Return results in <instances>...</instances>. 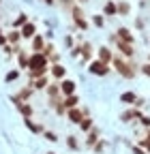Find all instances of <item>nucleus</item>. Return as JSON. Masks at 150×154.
Returning <instances> with one entry per match:
<instances>
[{"label":"nucleus","instance_id":"f257e3e1","mask_svg":"<svg viewBox=\"0 0 150 154\" xmlns=\"http://www.w3.org/2000/svg\"><path fill=\"white\" fill-rule=\"evenodd\" d=\"M49 71V60L41 51H32L28 58V77L36 79V77H45Z\"/></svg>","mask_w":150,"mask_h":154},{"label":"nucleus","instance_id":"f03ea898","mask_svg":"<svg viewBox=\"0 0 150 154\" xmlns=\"http://www.w3.org/2000/svg\"><path fill=\"white\" fill-rule=\"evenodd\" d=\"M114 66H116V71L122 75V77H127V79H133V77L137 75V66L133 64V62H129L127 58H122V56H114Z\"/></svg>","mask_w":150,"mask_h":154},{"label":"nucleus","instance_id":"7ed1b4c3","mask_svg":"<svg viewBox=\"0 0 150 154\" xmlns=\"http://www.w3.org/2000/svg\"><path fill=\"white\" fill-rule=\"evenodd\" d=\"M45 92H47V96H49V105H52V107H54V105H58V103L62 101V94H60V84H58V82L49 84V86L45 88Z\"/></svg>","mask_w":150,"mask_h":154},{"label":"nucleus","instance_id":"20e7f679","mask_svg":"<svg viewBox=\"0 0 150 154\" xmlns=\"http://www.w3.org/2000/svg\"><path fill=\"white\" fill-rule=\"evenodd\" d=\"M111 43H116V47H118V51H120V56L122 58H127V60H131V58L135 56V49H133V45L131 43H122V41H118V38L111 34Z\"/></svg>","mask_w":150,"mask_h":154},{"label":"nucleus","instance_id":"39448f33","mask_svg":"<svg viewBox=\"0 0 150 154\" xmlns=\"http://www.w3.org/2000/svg\"><path fill=\"white\" fill-rule=\"evenodd\" d=\"M88 71H90V75L105 77V75L109 73V64H105V62H101V60H90V64H88Z\"/></svg>","mask_w":150,"mask_h":154},{"label":"nucleus","instance_id":"423d86ee","mask_svg":"<svg viewBox=\"0 0 150 154\" xmlns=\"http://www.w3.org/2000/svg\"><path fill=\"white\" fill-rule=\"evenodd\" d=\"M88 116V109H82V107H73V109H67V118L73 122V124H80L84 118Z\"/></svg>","mask_w":150,"mask_h":154},{"label":"nucleus","instance_id":"0eeeda50","mask_svg":"<svg viewBox=\"0 0 150 154\" xmlns=\"http://www.w3.org/2000/svg\"><path fill=\"white\" fill-rule=\"evenodd\" d=\"M139 118H142V111H139L137 107H131V109H127V111L120 113V120H122V122H135V120H139Z\"/></svg>","mask_w":150,"mask_h":154},{"label":"nucleus","instance_id":"6e6552de","mask_svg":"<svg viewBox=\"0 0 150 154\" xmlns=\"http://www.w3.org/2000/svg\"><path fill=\"white\" fill-rule=\"evenodd\" d=\"M116 38H118V41H122V43H131V45H133V41H135V36H133V32H131L129 28H118V32L114 34Z\"/></svg>","mask_w":150,"mask_h":154},{"label":"nucleus","instance_id":"1a4fd4ad","mask_svg":"<svg viewBox=\"0 0 150 154\" xmlns=\"http://www.w3.org/2000/svg\"><path fill=\"white\" fill-rule=\"evenodd\" d=\"M49 73H52V77L56 82H62L64 79V75H67V69L58 62V64H49Z\"/></svg>","mask_w":150,"mask_h":154},{"label":"nucleus","instance_id":"9d476101","mask_svg":"<svg viewBox=\"0 0 150 154\" xmlns=\"http://www.w3.org/2000/svg\"><path fill=\"white\" fill-rule=\"evenodd\" d=\"M58 84H60V94H62V99H64V96L75 94V82H71V79H62V82H58Z\"/></svg>","mask_w":150,"mask_h":154},{"label":"nucleus","instance_id":"9b49d317","mask_svg":"<svg viewBox=\"0 0 150 154\" xmlns=\"http://www.w3.org/2000/svg\"><path fill=\"white\" fill-rule=\"evenodd\" d=\"M99 139H101V131H99L97 126H92V128L88 131V139H86V146H88V148H92V146H95Z\"/></svg>","mask_w":150,"mask_h":154},{"label":"nucleus","instance_id":"f8f14e48","mask_svg":"<svg viewBox=\"0 0 150 154\" xmlns=\"http://www.w3.org/2000/svg\"><path fill=\"white\" fill-rule=\"evenodd\" d=\"M20 34H22V38H32V36L36 34V26H34L32 22H28V24H24V26H22Z\"/></svg>","mask_w":150,"mask_h":154},{"label":"nucleus","instance_id":"ddd939ff","mask_svg":"<svg viewBox=\"0 0 150 154\" xmlns=\"http://www.w3.org/2000/svg\"><path fill=\"white\" fill-rule=\"evenodd\" d=\"M62 107H64V109H73V107H80V96H77V94L64 96V99H62Z\"/></svg>","mask_w":150,"mask_h":154},{"label":"nucleus","instance_id":"4468645a","mask_svg":"<svg viewBox=\"0 0 150 154\" xmlns=\"http://www.w3.org/2000/svg\"><path fill=\"white\" fill-rule=\"evenodd\" d=\"M99 60L105 62V64H111V60H114V51H111L109 47H101L99 49Z\"/></svg>","mask_w":150,"mask_h":154},{"label":"nucleus","instance_id":"2eb2a0df","mask_svg":"<svg viewBox=\"0 0 150 154\" xmlns=\"http://www.w3.org/2000/svg\"><path fill=\"white\" fill-rule=\"evenodd\" d=\"M47 86H49L47 77H36V79H30V88L32 90H45Z\"/></svg>","mask_w":150,"mask_h":154},{"label":"nucleus","instance_id":"dca6fc26","mask_svg":"<svg viewBox=\"0 0 150 154\" xmlns=\"http://www.w3.org/2000/svg\"><path fill=\"white\" fill-rule=\"evenodd\" d=\"M103 15H105V17H114V15H118V7H116L114 0H107V2H105V7H103Z\"/></svg>","mask_w":150,"mask_h":154},{"label":"nucleus","instance_id":"f3484780","mask_svg":"<svg viewBox=\"0 0 150 154\" xmlns=\"http://www.w3.org/2000/svg\"><path fill=\"white\" fill-rule=\"evenodd\" d=\"M28 58H30L28 51L17 49V64H20V69H28Z\"/></svg>","mask_w":150,"mask_h":154},{"label":"nucleus","instance_id":"a211bd4d","mask_svg":"<svg viewBox=\"0 0 150 154\" xmlns=\"http://www.w3.org/2000/svg\"><path fill=\"white\" fill-rule=\"evenodd\" d=\"M120 101H122L124 105H131V107H133L135 101H137V94H135V92H122V94H120Z\"/></svg>","mask_w":150,"mask_h":154},{"label":"nucleus","instance_id":"6ab92c4d","mask_svg":"<svg viewBox=\"0 0 150 154\" xmlns=\"http://www.w3.org/2000/svg\"><path fill=\"white\" fill-rule=\"evenodd\" d=\"M43 47H45V38L41 34H34L32 36V51H43Z\"/></svg>","mask_w":150,"mask_h":154},{"label":"nucleus","instance_id":"aec40b11","mask_svg":"<svg viewBox=\"0 0 150 154\" xmlns=\"http://www.w3.org/2000/svg\"><path fill=\"white\" fill-rule=\"evenodd\" d=\"M80 56H82V60H84V62H90V58H92V45H90V43H84Z\"/></svg>","mask_w":150,"mask_h":154},{"label":"nucleus","instance_id":"412c9836","mask_svg":"<svg viewBox=\"0 0 150 154\" xmlns=\"http://www.w3.org/2000/svg\"><path fill=\"white\" fill-rule=\"evenodd\" d=\"M20 38H22V34H20V30H15V28H13V30H11V32L7 34V43H11V45H15L17 41H20Z\"/></svg>","mask_w":150,"mask_h":154},{"label":"nucleus","instance_id":"4be33fe9","mask_svg":"<svg viewBox=\"0 0 150 154\" xmlns=\"http://www.w3.org/2000/svg\"><path fill=\"white\" fill-rule=\"evenodd\" d=\"M24 24H28V15H26V13H20V15L15 17V22H13V26H15V30H17V28H22Z\"/></svg>","mask_w":150,"mask_h":154},{"label":"nucleus","instance_id":"5701e85b","mask_svg":"<svg viewBox=\"0 0 150 154\" xmlns=\"http://www.w3.org/2000/svg\"><path fill=\"white\" fill-rule=\"evenodd\" d=\"M30 94H32V88H22L20 90V94H15L20 101H24V103H28V99H30Z\"/></svg>","mask_w":150,"mask_h":154},{"label":"nucleus","instance_id":"b1692460","mask_svg":"<svg viewBox=\"0 0 150 154\" xmlns=\"http://www.w3.org/2000/svg\"><path fill=\"white\" fill-rule=\"evenodd\" d=\"M92 126H95V124H92V118H90V116H86V118H84V120L80 122V128H82L84 133H88V131H90Z\"/></svg>","mask_w":150,"mask_h":154},{"label":"nucleus","instance_id":"393cba45","mask_svg":"<svg viewBox=\"0 0 150 154\" xmlns=\"http://www.w3.org/2000/svg\"><path fill=\"white\" fill-rule=\"evenodd\" d=\"M24 120H26V126H28L32 133H43V126H41V124H34L30 118H24Z\"/></svg>","mask_w":150,"mask_h":154},{"label":"nucleus","instance_id":"a878e982","mask_svg":"<svg viewBox=\"0 0 150 154\" xmlns=\"http://www.w3.org/2000/svg\"><path fill=\"white\" fill-rule=\"evenodd\" d=\"M73 24L77 26V28H82V30H88V22L84 17H73Z\"/></svg>","mask_w":150,"mask_h":154},{"label":"nucleus","instance_id":"bb28decb","mask_svg":"<svg viewBox=\"0 0 150 154\" xmlns=\"http://www.w3.org/2000/svg\"><path fill=\"white\" fill-rule=\"evenodd\" d=\"M67 146L71 150H80V143H77V139H75V135H69L67 137Z\"/></svg>","mask_w":150,"mask_h":154},{"label":"nucleus","instance_id":"cd10ccee","mask_svg":"<svg viewBox=\"0 0 150 154\" xmlns=\"http://www.w3.org/2000/svg\"><path fill=\"white\" fill-rule=\"evenodd\" d=\"M17 77H20V71H9V73L5 75V82H9V84H11V82H15V79H17Z\"/></svg>","mask_w":150,"mask_h":154},{"label":"nucleus","instance_id":"c85d7f7f","mask_svg":"<svg viewBox=\"0 0 150 154\" xmlns=\"http://www.w3.org/2000/svg\"><path fill=\"white\" fill-rule=\"evenodd\" d=\"M41 54H43L45 58H49V56H54V54H56V49H54V45H52V43H47V45L43 47V51H41Z\"/></svg>","mask_w":150,"mask_h":154},{"label":"nucleus","instance_id":"c756f323","mask_svg":"<svg viewBox=\"0 0 150 154\" xmlns=\"http://www.w3.org/2000/svg\"><path fill=\"white\" fill-rule=\"evenodd\" d=\"M105 146H107V143H105V141H103V139H99V141H97V143H95V146H92V150H95V152H97V154H101V152H103V150H105Z\"/></svg>","mask_w":150,"mask_h":154},{"label":"nucleus","instance_id":"7c9ffc66","mask_svg":"<svg viewBox=\"0 0 150 154\" xmlns=\"http://www.w3.org/2000/svg\"><path fill=\"white\" fill-rule=\"evenodd\" d=\"M118 15H129V5L127 2H118Z\"/></svg>","mask_w":150,"mask_h":154},{"label":"nucleus","instance_id":"2f4dec72","mask_svg":"<svg viewBox=\"0 0 150 154\" xmlns=\"http://www.w3.org/2000/svg\"><path fill=\"white\" fill-rule=\"evenodd\" d=\"M43 137H45L47 141H58V135L52 133V131H43Z\"/></svg>","mask_w":150,"mask_h":154},{"label":"nucleus","instance_id":"473e14b6","mask_svg":"<svg viewBox=\"0 0 150 154\" xmlns=\"http://www.w3.org/2000/svg\"><path fill=\"white\" fill-rule=\"evenodd\" d=\"M92 24H95L97 28H103V24H105V19H103V15H95V17H92Z\"/></svg>","mask_w":150,"mask_h":154},{"label":"nucleus","instance_id":"72a5a7b5","mask_svg":"<svg viewBox=\"0 0 150 154\" xmlns=\"http://www.w3.org/2000/svg\"><path fill=\"white\" fill-rule=\"evenodd\" d=\"M2 49H5V54H17V49H20V47H15V45H9V43H7Z\"/></svg>","mask_w":150,"mask_h":154},{"label":"nucleus","instance_id":"f704fd0d","mask_svg":"<svg viewBox=\"0 0 150 154\" xmlns=\"http://www.w3.org/2000/svg\"><path fill=\"white\" fill-rule=\"evenodd\" d=\"M139 71H142V73H144L146 77H150V62H146V64H142V66H139Z\"/></svg>","mask_w":150,"mask_h":154},{"label":"nucleus","instance_id":"c9c22d12","mask_svg":"<svg viewBox=\"0 0 150 154\" xmlns=\"http://www.w3.org/2000/svg\"><path fill=\"white\" fill-rule=\"evenodd\" d=\"M139 122H142V126L150 128V116H142V118H139Z\"/></svg>","mask_w":150,"mask_h":154},{"label":"nucleus","instance_id":"e433bc0d","mask_svg":"<svg viewBox=\"0 0 150 154\" xmlns=\"http://www.w3.org/2000/svg\"><path fill=\"white\" fill-rule=\"evenodd\" d=\"M71 54H73V56H75V58H77V56H80V54H82V45H75V47H73V49H71Z\"/></svg>","mask_w":150,"mask_h":154},{"label":"nucleus","instance_id":"4c0bfd02","mask_svg":"<svg viewBox=\"0 0 150 154\" xmlns=\"http://www.w3.org/2000/svg\"><path fill=\"white\" fill-rule=\"evenodd\" d=\"M5 45H7V34L0 30V47H5Z\"/></svg>","mask_w":150,"mask_h":154},{"label":"nucleus","instance_id":"58836bf2","mask_svg":"<svg viewBox=\"0 0 150 154\" xmlns=\"http://www.w3.org/2000/svg\"><path fill=\"white\" fill-rule=\"evenodd\" d=\"M133 154H148L144 148H139V146H133Z\"/></svg>","mask_w":150,"mask_h":154},{"label":"nucleus","instance_id":"ea45409f","mask_svg":"<svg viewBox=\"0 0 150 154\" xmlns=\"http://www.w3.org/2000/svg\"><path fill=\"white\" fill-rule=\"evenodd\" d=\"M43 2H45V5H54V2H56V0H43Z\"/></svg>","mask_w":150,"mask_h":154},{"label":"nucleus","instance_id":"a19ab883","mask_svg":"<svg viewBox=\"0 0 150 154\" xmlns=\"http://www.w3.org/2000/svg\"><path fill=\"white\" fill-rule=\"evenodd\" d=\"M146 139H150V128H146Z\"/></svg>","mask_w":150,"mask_h":154},{"label":"nucleus","instance_id":"79ce46f5","mask_svg":"<svg viewBox=\"0 0 150 154\" xmlns=\"http://www.w3.org/2000/svg\"><path fill=\"white\" fill-rule=\"evenodd\" d=\"M77 2H80V5H84V2H88V0H77Z\"/></svg>","mask_w":150,"mask_h":154},{"label":"nucleus","instance_id":"37998d69","mask_svg":"<svg viewBox=\"0 0 150 154\" xmlns=\"http://www.w3.org/2000/svg\"><path fill=\"white\" fill-rule=\"evenodd\" d=\"M47 154H56V152H47Z\"/></svg>","mask_w":150,"mask_h":154},{"label":"nucleus","instance_id":"c03bdc74","mask_svg":"<svg viewBox=\"0 0 150 154\" xmlns=\"http://www.w3.org/2000/svg\"><path fill=\"white\" fill-rule=\"evenodd\" d=\"M0 19H2V15H0Z\"/></svg>","mask_w":150,"mask_h":154}]
</instances>
